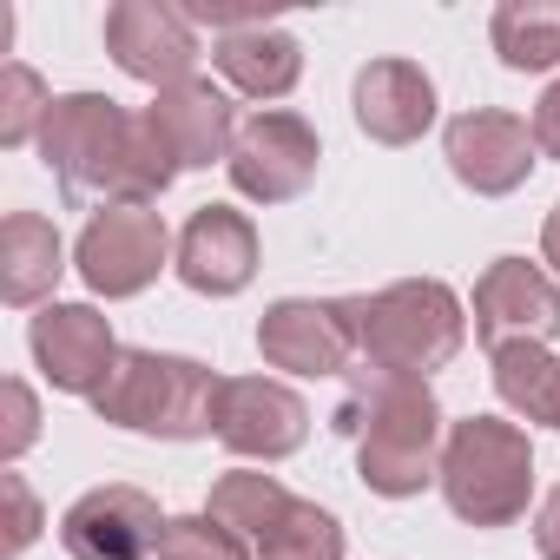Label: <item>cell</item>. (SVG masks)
Listing matches in <instances>:
<instances>
[{
  "label": "cell",
  "instance_id": "obj_1",
  "mask_svg": "<svg viewBox=\"0 0 560 560\" xmlns=\"http://www.w3.org/2000/svg\"><path fill=\"white\" fill-rule=\"evenodd\" d=\"M40 159L80 191H113V205H145L178 178V159L145 126V113L132 119L106 93L54 100V113L40 126Z\"/></svg>",
  "mask_w": 560,
  "mask_h": 560
},
{
  "label": "cell",
  "instance_id": "obj_2",
  "mask_svg": "<svg viewBox=\"0 0 560 560\" xmlns=\"http://www.w3.org/2000/svg\"><path fill=\"white\" fill-rule=\"evenodd\" d=\"M343 429L357 435V468L376 494L402 501V494H422L429 481H442V462H435L442 409L422 376L370 370L357 383V396L343 402Z\"/></svg>",
  "mask_w": 560,
  "mask_h": 560
},
{
  "label": "cell",
  "instance_id": "obj_3",
  "mask_svg": "<svg viewBox=\"0 0 560 560\" xmlns=\"http://www.w3.org/2000/svg\"><path fill=\"white\" fill-rule=\"evenodd\" d=\"M343 317L370 370H389V376H429L468 337L462 298L435 284V277H409V284H389L376 298H343Z\"/></svg>",
  "mask_w": 560,
  "mask_h": 560
},
{
  "label": "cell",
  "instance_id": "obj_4",
  "mask_svg": "<svg viewBox=\"0 0 560 560\" xmlns=\"http://www.w3.org/2000/svg\"><path fill=\"white\" fill-rule=\"evenodd\" d=\"M224 376H211L191 357H159V350H119L113 376L100 383L93 409L113 429H139V435H165V442H191L211 435V409H218Z\"/></svg>",
  "mask_w": 560,
  "mask_h": 560
},
{
  "label": "cell",
  "instance_id": "obj_5",
  "mask_svg": "<svg viewBox=\"0 0 560 560\" xmlns=\"http://www.w3.org/2000/svg\"><path fill=\"white\" fill-rule=\"evenodd\" d=\"M442 494L468 527H508L527 514L534 494V448L514 422L468 416L448 429L442 448Z\"/></svg>",
  "mask_w": 560,
  "mask_h": 560
},
{
  "label": "cell",
  "instance_id": "obj_6",
  "mask_svg": "<svg viewBox=\"0 0 560 560\" xmlns=\"http://www.w3.org/2000/svg\"><path fill=\"white\" fill-rule=\"evenodd\" d=\"M172 257V231L152 205H106L80 231V277L100 298H139Z\"/></svg>",
  "mask_w": 560,
  "mask_h": 560
},
{
  "label": "cell",
  "instance_id": "obj_7",
  "mask_svg": "<svg viewBox=\"0 0 560 560\" xmlns=\"http://www.w3.org/2000/svg\"><path fill=\"white\" fill-rule=\"evenodd\" d=\"M317 159H324V145H317L311 119H298V113H257V119L237 126V145H231L224 165H231V185L244 198L291 205L317 178Z\"/></svg>",
  "mask_w": 560,
  "mask_h": 560
},
{
  "label": "cell",
  "instance_id": "obj_8",
  "mask_svg": "<svg viewBox=\"0 0 560 560\" xmlns=\"http://www.w3.org/2000/svg\"><path fill=\"white\" fill-rule=\"evenodd\" d=\"M211 435H218L231 455L284 462V455L304 448V435H311V409H304L298 389L270 383V376H224L218 409H211Z\"/></svg>",
  "mask_w": 560,
  "mask_h": 560
},
{
  "label": "cell",
  "instance_id": "obj_9",
  "mask_svg": "<svg viewBox=\"0 0 560 560\" xmlns=\"http://www.w3.org/2000/svg\"><path fill=\"white\" fill-rule=\"evenodd\" d=\"M475 337L488 350L560 337V284L527 257H494L475 284Z\"/></svg>",
  "mask_w": 560,
  "mask_h": 560
},
{
  "label": "cell",
  "instance_id": "obj_10",
  "mask_svg": "<svg viewBox=\"0 0 560 560\" xmlns=\"http://www.w3.org/2000/svg\"><path fill=\"white\" fill-rule=\"evenodd\" d=\"M257 350H264L270 370H291V376H343L350 357H357V330H350L343 304L284 298V304L264 311Z\"/></svg>",
  "mask_w": 560,
  "mask_h": 560
},
{
  "label": "cell",
  "instance_id": "obj_11",
  "mask_svg": "<svg viewBox=\"0 0 560 560\" xmlns=\"http://www.w3.org/2000/svg\"><path fill=\"white\" fill-rule=\"evenodd\" d=\"M106 54L145 80V86H185L191 67H198V40H191V21L165 0H119L106 14Z\"/></svg>",
  "mask_w": 560,
  "mask_h": 560
},
{
  "label": "cell",
  "instance_id": "obj_12",
  "mask_svg": "<svg viewBox=\"0 0 560 560\" xmlns=\"http://www.w3.org/2000/svg\"><path fill=\"white\" fill-rule=\"evenodd\" d=\"M442 152H448L455 178H462L475 198H508L514 185H527V172H534V152H540V145H534V126H527V119L481 106V113L448 119Z\"/></svg>",
  "mask_w": 560,
  "mask_h": 560
},
{
  "label": "cell",
  "instance_id": "obj_13",
  "mask_svg": "<svg viewBox=\"0 0 560 560\" xmlns=\"http://www.w3.org/2000/svg\"><path fill=\"white\" fill-rule=\"evenodd\" d=\"M159 534H165L159 501L145 488H119V481L80 494L60 521V540L73 560H145V553H159Z\"/></svg>",
  "mask_w": 560,
  "mask_h": 560
},
{
  "label": "cell",
  "instance_id": "obj_14",
  "mask_svg": "<svg viewBox=\"0 0 560 560\" xmlns=\"http://www.w3.org/2000/svg\"><path fill=\"white\" fill-rule=\"evenodd\" d=\"M27 343H34V363L47 370V383L67 389V396H100V383L119 363L113 324L93 304H47L34 317V337Z\"/></svg>",
  "mask_w": 560,
  "mask_h": 560
},
{
  "label": "cell",
  "instance_id": "obj_15",
  "mask_svg": "<svg viewBox=\"0 0 560 560\" xmlns=\"http://www.w3.org/2000/svg\"><path fill=\"white\" fill-rule=\"evenodd\" d=\"M178 277L198 298H237L257 277V231L231 205H198L178 231Z\"/></svg>",
  "mask_w": 560,
  "mask_h": 560
},
{
  "label": "cell",
  "instance_id": "obj_16",
  "mask_svg": "<svg viewBox=\"0 0 560 560\" xmlns=\"http://www.w3.org/2000/svg\"><path fill=\"white\" fill-rule=\"evenodd\" d=\"M145 126L165 139V152L178 159V172L211 165V159H231V145H237V113H231V100H224L211 80L165 86V93L145 106Z\"/></svg>",
  "mask_w": 560,
  "mask_h": 560
},
{
  "label": "cell",
  "instance_id": "obj_17",
  "mask_svg": "<svg viewBox=\"0 0 560 560\" xmlns=\"http://www.w3.org/2000/svg\"><path fill=\"white\" fill-rule=\"evenodd\" d=\"M435 119V80L409 60H370L357 73V126L376 145H409Z\"/></svg>",
  "mask_w": 560,
  "mask_h": 560
},
{
  "label": "cell",
  "instance_id": "obj_18",
  "mask_svg": "<svg viewBox=\"0 0 560 560\" xmlns=\"http://www.w3.org/2000/svg\"><path fill=\"white\" fill-rule=\"evenodd\" d=\"M218 73L244 93V100H284L304 73V47L284 34V27H244V34H224L218 40Z\"/></svg>",
  "mask_w": 560,
  "mask_h": 560
},
{
  "label": "cell",
  "instance_id": "obj_19",
  "mask_svg": "<svg viewBox=\"0 0 560 560\" xmlns=\"http://www.w3.org/2000/svg\"><path fill=\"white\" fill-rule=\"evenodd\" d=\"M67 270V250H60V231L40 218V211H14L0 224V298L14 311L40 304Z\"/></svg>",
  "mask_w": 560,
  "mask_h": 560
},
{
  "label": "cell",
  "instance_id": "obj_20",
  "mask_svg": "<svg viewBox=\"0 0 560 560\" xmlns=\"http://www.w3.org/2000/svg\"><path fill=\"white\" fill-rule=\"evenodd\" d=\"M494 357V389L514 416L527 422H553L560 429V357L547 343H501Z\"/></svg>",
  "mask_w": 560,
  "mask_h": 560
},
{
  "label": "cell",
  "instance_id": "obj_21",
  "mask_svg": "<svg viewBox=\"0 0 560 560\" xmlns=\"http://www.w3.org/2000/svg\"><path fill=\"white\" fill-rule=\"evenodd\" d=\"M494 54L514 73L560 67V8L553 0H508V8H494Z\"/></svg>",
  "mask_w": 560,
  "mask_h": 560
},
{
  "label": "cell",
  "instance_id": "obj_22",
  "mask_svg": "<svg viewBox=\"0 0 560 560\" xmlns=\"http://www.w3.org/2000/svg\"><path fill=\"white\" fill-rule=\"evenodd\" d=\"M298 494H284L277 488V475H250V468H237V475H224V481H211V508L205 514H218L224 527H237V534H270L277 527V514H284Z\"/></svg>",
  "mask_w": 560,
  "mask_h": 560
},
{
  "label": "cell",
  "instance_id": "obj_23",
  "mask_svg": "<svg viewBox=\"0 0 560 560\" xmlns=\"http://www.w3.org/2000/svg\"><path fill=\"white\" fill-rule=\"evenodd\" d=\"M257 547H264V560H343V527H337L330 508L291 501Z\"/></svg>",
  "mask_w": 560,
  "mask_h": 560
},
{
  "label": "cell",
  "instance_id": "obj_24",
  "mask_svg": "<svg viewBox=\"0 0 560 560\" xmlns=\"http://www.w3.org/2000/svg\"><path fill=\"white\" fill-rule=\"evenodd\" d=\"M47 113H54V100H47V86H40L34 67H21V60L0 67V145H27V139H40Z\"/></svg>",
  "mask_w": 560,
  "mask_h": 560
},
{
  "label": "cell",
  "instance_id": "obj_25",
  "mask_svg": "<svg viewBox=\"0 0 560 560\" xmlns=\"http://www.w3.org/2000/svg\"><path fill=\"white\" fill-rule=\"evenodd\" d=\"M159 560H250V547L218 514H172L159 534Z\"/></svg>",
  "mask_w": 560,
  "mask_h": 560
},
{
  "label": "cell",
  "instance_id": "obj_26",
  "mask_svg": "<svg viewBox=\"0 0 560 560\" xmlns=\"http://www.w3.org/2000/svg\"><path fill=\"white\" fill-rule=\"evenodd\" d=\"M0 501H8V534H0V553H27L34 547V534H40V501H34V488L21 481V475H0Z\"/></svg>",
  "mask_w": 560,
  "mask_h": 560
},
{
  "label": "cell",
  "instance_id": "obj_27",
  "mask_svg": "<svg viewBox=\"0 0 560 560\" xmlns=\"http://www.w3.org/2000/svg\"><path fill=\"white\" fill-rule=\"evenodd\" d=\"M0 402H8L0 455H8V462H21V455L34 448V435H40V402H34V389H27V383H8V389H0Z\"/></svg>",
  "mask_w": 560,
  "mask_h": 560
},
{
  "label": "cell",
  "instance_id": "obj_28",
  "mask_svg": "<svg viewBox=\"0 0 560 560\" xmlns=\"http://www.w3.org/2000/svg\"><path fill=\"white\" fill-rule=\"evenodd\" d=\"M534 145L547 152V159H560V80L540 93V106H534Z\"/></svg>",
  "mask_w": 560,
  "mask_h": 560
},
{
  "label": "cell",
  "instance_id": "obj_29",
  "mask_svg": "<svg viewBox=\"0 0 560 560\" xmlns=\"http://www.w3.org/2000/svg\"><path fill=\"white\" fill-rule=\"evenodd\" d=\"M534 547H540V560H560V488L540 501V514H534Z\"/></svg>",
  "mask_w": 560,
  "mask_h": 560
},
{
  "label": "cell",
  "instance_id": "obj_30",
  "mask_svg": "<svg viewBox=\"0 0 560 560\" xmlns=\"http://www.w3.org/2000/svg\"><path fill=\"white\" fill-rule=\"evenodd\" d=\"M540 250H547V264L560 270V205L547 211V231H540Z\"/></svg>",
  "mask_w": 560,
  "mask_h": 560
}]
</instances>
